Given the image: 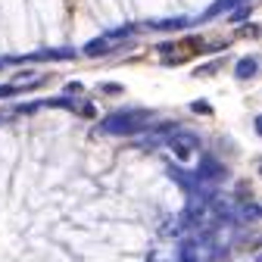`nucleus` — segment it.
I'll list each match as a JSON object with an SVG mask.
<instances>
[{
    "label": "nucleus",
    "mask_w": 262,
    "mask_h": 262,
    "mask_svg": "<svg viewBox=\"0 0 262 262\" xmlns=\"http://www.w3.org/2000/svg\"><path fill=\"white\" fill-rule=\"evenodd\" d=\"M244 219H259V206H244Z\"/></svg>",
    "instance_id": "7"
},
{
    "label": "nucleus",
    "mask_w": 262,
    "mask_h": 262,
    "mask_svg": "<svg viewBox=\"0 0 262 262\" xmlns=\"http://www.w3.org/2000/svg\"><path fill=\"white\" fill-rule=\"evenodd\" d=\"M181 262H196V244L193 241H187L181 247Z\"/></svg>",
    "instance_id": "5"
},
{
    "label": "nucleus",
    "mask_w": 262,
    "mask_h": 262,
    "mask_svg": "<svg viewBox=\"0 0 262 262\" xmlns=\"http://www.w3.org/2000/svg\"><path fill=\"white\" fill-rule=\"evenodd\" d=\"M247 13H250V10H247V7H244V10H237V13H234V16H231V22H244V19H247Z\"/></svg>",
    "instance_id": "8"
},
{
    "label": "nucleus",
    "mask_w": 262,
    "mask_h": 262,
    "mask_svg": "<svg viewBox=\"0 0 262 262\" xmlns=\"http://www.w3.org/2000/svg\"><path fill=\"white\" fill-rule=\"evenodd\" d=\"M147 125H150V116L144 113H116L100 125V131L103 135H138Z\"/></svg>",
    "instance_id": "1"
},
{
    "label": "nucleus",
    "mask_w": 262,
    "mask_h": 262,
    "mask_svg": "<svg viewBox=\"0 0 262 262\" xmlns=\"http://www.w3.org/2000/svg\"><path fill=\"white\" fill-rule=\"evenodd\" d=\"M13 94H16L13 84H4V88H0V97H13Z\"/></svg>",
    "instance_id": "9"
},
{
    "label": "nucleus",
    "mask_w": 262,
    "mask_h": 262,
    "mask_svg": "<svg viewBox=\"0 0 262 262\" xmlns=\"http://www.w3.org/2000/svg\"><path fill=\"white\" fill-rule=\"evenodd\" d=\"M193 113H209V103H200V100H196V103H193Z\"/></svg>",
    "instance_id": "10"
},
{
    "label": "nucleus",
    "mask_w": 262,
    "mask_h": 262,
    "mask_svg": "<svg viewBox=\"0 0 262 262\" xmlns=\"http://www.w3.org/2000/svg\"><path fill=\"white\" fill-rule=\"evenodd\" d=\"M193 144H196L193 138H178V141L172 138V150H175V156H178V159H187V156H190V150H193Z\"/></svg>",
    "instance_id": "3"
},
{
    "label": "nucleus",
    "mask_w": 262,
    "mask_h": 262,
    "mask_svg": "<svg viewBox=\"0 0 262 262\" xmlns=\"http://www.w3.org/2000/svg\"><path fill=\"white\" fill-rule=\"evenodd\" d=\"M225 175V166L219 159H212V156H203L200 159V169H196V181H215V178H222Z\"/></svg>",
    "instance_id": "2"
},
{
    "label": "nucleus",
    "mask_w": 262,
    "mask_h": 262,
    "mask_svg": "<svg viewBox=\"0 0 262 262\" xmlns=\"http://www.w3.org/2000/svg\"><path fill=\"white\" fill-rule=\"evenodd\" d=\"M250 75H256V56H247L237 62V78H250Z\"/></svg>",
    "instance_id": "4"
},
{
    "label": "nucleus",
    "mask_w": 262,
    "mask_h": 262,
    "mask_svg": "<svg viewBox=\"0 0 262 262\" xmlns=\"http://www.w3.org/2000/svg\"><path fill=\"white\" fill-rule=\"evenodd\" d=\"M234 4H237V0H219V4H215V7H209V13H206L203 19H209V16H215V13H222V10H231Z\"/></svg>",
    "instance_id": "6"
}]
</instances>
